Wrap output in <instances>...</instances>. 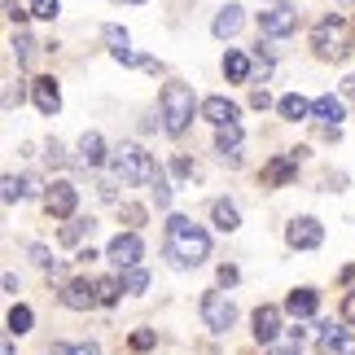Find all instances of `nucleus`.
I'll use <instances>...</instances> for the list:
<instances>
[{
  "mask_svg": "<svg viewBox=\"0 0 355 355\" xmlns=\"http://www.w3.org/2000/svg\"><path fill=\"white\" fill-rule=\"evenodd\" d=\"M211 254V237L189 220V215H171L167 220V259L175 268H198Z\"/></svg>",
  "mask_w": 355,
  "mask_h": 355,
  "instance_id": "nucleus-1",
  "label": "nucleus"
},
{
  "mask_svg": "<svg viewBox=\"0 0 355 355\" xmlns=\"http://www.w3.org/2000/svg\"><path fill=\"white\" fill-rule=\"evenodd\" d=\"M110 162H114V175L119 180H128V184H154L158 175H162V167L154 162V154H145L141 145H119L114 154H110Z\"/></svg>",
  "mask_w": 355,
  "mask_h": 355,
  "instance_id": "nucleus-2",
  "label": "nucleus"
},
{
  "mask_svg": "<svg viewBox=\"0 0 355 355\" xmlns=\"http://www.w3.org/2000/svg\"><path fill=\"white\" fill-rule=\"evenodd\" d=\"M193 110H202V105H198L189 84H167L162 88V128L171 136H180L189 123H193Z\"/></svg>",
  "mask_w": 355,
  "mask_h": 355,
  "instance_id": "nucleus-3",
  "label": "nucleus"
},
{
  "mask_svg": "<svg viewBox=\"0 0 355 355\" xmlns=\"http://www.w3.org/2000/svg\"><path fill=\"white\" fill-rule=\"evenodd\" d=\"M311 49H316V58L324 62H343L347 53H351V31H347V22L338 18H320L316 26H311Z\"/></svg>",
  "mask_w": 355,
  "mask_h": 355,
  "instance_id": "nucleus-4",
  "label": "nucleus"
},
{
  "mask_svg": "<svg viewBox=\"0 0 355 355\" xmlns=\"http://www.w3.org/2000/svg\"><path fill=\"white\" fill-rule=\"evenodd\" d=\"M202 320H207V329L215 334H228L237 324V307H233V298L220 294V290H211V294H202Z\"/></svg>",
  "mask_w": 355,
  "mask_h": 355,
  "instance_id": "nucleus-5",
  "label": "nucleus"
},
{
  "mask_svg": "<svg viewBox=\"0 0 355 355\" xmlns=\"http://www.w3.org/2000/svg\"><path fill=\"white\" fill-rule=\"evenodd\" d=\"M259 31H263L268 40H285V35H294L298 31V13L290 5H263V13H259Z\"/></svg>",
  "mask_w": 355,
  "mask_h": 355,
  "instance_id": "nucleus-6",
  "label": "nucleus"
},
{
  "mask_svg": "<svg viewBox=\"0 0 355 355\" xmlns=\"http://www.w3.org/2000/svg\"><path fill=\"white\" fill-rule=\"evenodd\" d=\"M141 254H145V245L136 233H119L110 245H105V259L119 268V272H128V268H141Z\"/></svg>",
  "mask_w": 355,
  "mask_h": 355,
  "instance_id": "nucleus-7",
  "label": "nucleus"
},
{
  "mask_svg": "<svg viewBox=\"0 0 355 355\" xmlns=\"http://www.w3.org/2000/svg\"><path fill=\"white\" fill-rule=\"evenodd\" d=\"M298 162H303V149H294V154H277L272 162H263V189H281V184H290L294 175H298Z\"/></svg>",
  "mask_w": 355,
  "mask_h": 355,
  "instance_id": "nucleus-8",
  "label": "nucleus"
},
{
  "mask_svg": "<svg viewBox=\"0 0 355 355\" xmlns=\"http://www.w3.org/2000/svg\"><path fill=\"white\" fill-rule=\"evenodd\" d=\"M285 241H290L294 250H316L324 241V228H320V220H311V215H298V220H290V228H285Z\"/></svg>",
  "mask_w": 355,
  "mask_h": 355,
  "instance_id": "nucleus-9",
  "label": "nucleus"
},
{
  "mask_svg": "<svg viewBox=\"0 0 355 355\" xmlns=\"http://www.w3.org/2000/svg\"><path fill=\"white\" fill-rule=\"evenodd\" d=\"M75 202H79L75 184L58 180V184H49V193H44V211L53 215V220H71V215H75Z\"/></svg>",
  "mask_w": 355,
  "mask_h": 355,
  "instance_id": "nucleus-10",
  "label": "nucleus"
},
{
  "mask_svg": "<svg viewBox=\"0 0 355 355\" xmlns=\"http://www.w3.org/2000/svg\"><path fill=\"white\" fill-rule=\"evenodd\" d=\"M31 101H35V110L40 114H58L62 110V88H58V79L53 75H40V79H31Z\"/></svg>",
  "mask_w": 355,
  "mask_h": 355,
  "instance_id": "nucleus-11",
  "label": "nucleus"
},
{
  "mask_svg": "<svg viewBox=\"0 0 355 355\" xmlns=\"http://www.w3.org/2000/svg\"><path fill=\"white\" fill-rule=\"evenodd\" d=\"M62 303L71 307V311H88L92 303H97V281H88V277L66 281V285H62Z\"/></svg>",
  "mask_w": 355,
  "mask_h": 355,
  "instance_id": "nucleus-12",
  "label": "nucleus"
},
{
  "mask_svg": "<svg viewBox=\"0 0 355 355\" xmlns=\"http://www.w3.org/2000/svg\"><path fill=\"white\" fill-rule=\"evenodd\" d=\"M250 324H254V343H277V334H281V307H272V303H263L250 316Z\"/></svg>",
  "mask_w": 355,
  "mask_h": 355,
  "instance_id": "nucleus-13",
  "label": "nucleus"
},
{
  "mask_svg": "<svg viewBox=\"0 0 355 355\" xmlns=\"http://www.w3.org/2000/svg\"><path fill=\"white\" fill-rule=\"evenodd\" d=\"M101 40H105V49H110V58H114V62H123V66H141V58L132 53V35L123 31V26H105Z\"/></svg>",
  "mask_w": 355,
  "mask_h": 355,
  "instance_id": "nucleus-14",
  "label": "nucleus"
},
{
  "mask_svg": "<svg viewBox=\"0 0 355 355\" xmlns=\"http://www.w3.org/2000/svg\"><path fill=\"white\" fill-rule=\"evenodd\" d=\"M311 119H316L324 132H338V123L347 119V110H343V101H338L334 92H324L320 101H311Z\"/></svg>",
  "mask_w": 355,
  "mask_h": 355,
  "instance_id": "nucleus-15",
  "label": "nucleus"
},
{
  "mask_svg": "<svg viewBox=\"0 0 355 355\" xmlns=\"http://www.w3.org/2000/svg\"><path fill=\"white\" fill-rule=\"evenodd\" d=\"M316 307H320V294L311 290V285H303V290H290V298H285V311L303 324L307 316H316Z\"/></svg>",
  "mask_w": 355,
  "mask_h": 355,
  "instance_id": "nucleus-16",
  "label": "nucleus"
},
{
  "mask_svg": "<svg viewBox=\"0 0 355 355\" xmlns=\"http://www.w3.org/2000/svg\"><path fill=\"white\" fill-rule=\"evenodd\" d=\"M105 158H110V154H105V141H101V132H84V136H79V167H101V162Z\"/></svg>",
  "mask_w": 355,
  "mask_h": 355,
  "instance_id": "nucleus-17",
  "label": "nucleus"
},
{
  "mask_svg": "<svg viewBox=\"0 0 355 355\" xmlns=\"http://www.w3.org/2000/svg\"><path fill=\"white\" fill-rule=\"evenodd\" d=\"M241 22H245V9L241 5H224L220 13H215V22H211V31L220 35V40H233L241 31Z\"/></svg>",
  "mask_w": 355,
  "mask_h": 355,
  "instance_id": "nucleus-18",
  "label": "nucleus"
},
{
  "mask_svg": "<svg viewBox=\"0 0 355 355\" xmlns=\"http://www.w3.org/2000/svg\"><path fill=\"white\" fill-rule=\"evenodd\" d=\"M202 119L215 123V128H228V123H237V105L228 97H207L202 101Z\"/></svg>",
  "mask_w": 355,
  "mask_h": 355,
  "instance_id": "nucleus-19",
  "label": "nucleus"
},
{
  "mask_svg": "<svg viewBox=\"0 0 355 355\" xmlns=\"http://www.w3.org/2000/svg\"><path fill=\"white\" fill-rule=\"evenodd\" d=\"M250 71H254V66H250V58H245L241 49H228V53H224V75L233 79V84H245V79H250Z\"/></svg>",
  "mask_w": 355,
  "mask_h": 355,
  "instance_id": "nucleus-20",
  "label": "nucleus"
},
{
  "mask_svg": "<svg viewBox=\"0 0 355 355\" xmlns=\"http://www.w3.org/2000/svg\"><path fill=\"white\" fill-rule=\"evenodd\" d=\"M211 220H215L220 233H237V228H241V215H237L233 202H215V207H211Z\"/></svg>",
  "mask_w": 355,
  "mask_h": 355,
  "instance_id": "nucleus-21",
  "label": "nucleus"
},
{
  "mask_svg": "<svg viewBox=\"0 0 355 355\" xmlns=\"http://www.w3.org/2000/svg\"><path fill=\"white\" fill-rule=\"evenodd\" d=\"M277 110H281V119L298 123V119H311V101H303L298 92H290V97H281V101H277Z\"/></svg>",
  "mask_w": 355,
  "mask_h": 355,
  "instance_id": "nucleus-22",
  "label": "nucleus"
},
{
  "mask_svg": "<svg viewBox=\"0 0 355 355\" xmlns=\"http://www.w3.org/2000/svg\"><path fill=\"white\" fill-rule=\"evenodd\" d=\"M316 343H320L324 355H334V351H343V347H347V329L329 320V324H320V338H316Z\"/></svg>",
  "mask_w": 355,
  "mask_h": 355,
  "instance_id": "nucleus-23",
  "label": "nucleus"
},
{
  "mask_svg": "<svg viewBox=\"0 0 355 355\" xmlns=\"http://www.w3.org/2000/svg\"><path fill=\"white\" fill-rule=\"evenodd\" d=\"M237 145H241V123H228V128H215V149H220V158H224V154H233Z\"/></svg>",
  "mask_w": 355,
  "mask_h": 355,
  "instance_id": "nucleus-24",
  "label": "nucleus"
},
{
  "mask_svg": "<svg viewBox=\"0 0 355 355\" xmlns=\"http://www.w3.org/2000/svg\"><path fill=\"white\" fill-rule=\"evenodd\" d=\"M13 58H18V66H31L35 62V40L31 35H26V31H18V35H13Z\"/></svg>",
  "mask_w": 355,
  "mask_h": 355,
  "instance_id": "nucleus-25",
  "label": "nucleus"
},
{
  "mask_svg": "<svg viewBox=\"0 0 355 355\" xmlns=\"http://www.w3.org/2000/svg\"><path fill=\"white\" fill-rule=\"evenodd\" d=\"M119 285H123V294H145L149 272H145V268H128V272L119 277Z\"/></svg>",
  "mask_w": 355,
  "mask_h": 355,
  "instance_id": "nucleus-26",
  "label": "nucleus"
},
{
  "mask_svg": "<svg viewBox=\"0 0 355 355\" xmlns=\"http://www.w3.org/2000/svg\"><path fill=\"white\" fill-rule=\"evenodd\" d=\"M119 294H123V285H119V281H110V277H101V281H97V303H101V307H114V303H119Z\"/></svg>",
  "mask_w": 355,
  "mask_h": 355,
  "instance_id": "nucleus-27",
  "label": "nucleus"
},
{
  "mask_svg": "<svg viewBox=\"0 0 355 355\" xmlns=\"http://www.w3.org/2000/svg\"><path fill=\"white\" fill-rule=\"evenodd\" d=\"M84 233H92V220H71V224H66L62 233H58V241H62V245H75Z\"/></svg>",
  "mask_w": 355,
  "mask_h": 355,
  "instance_id": "nucleus-28",
  "label": "nucleus"
},
{
  "mask_svg": "<svg viewBox=\"0 0 355 355\" xmlns=\"http://www.w3.org/2000/svg\"><path fill=\"white\" fill-rule=\"evenodd\" d=\"M31 320H35L31 307H22V303L9 307V334H26V329H31Z\"/></svg>",
  "mask_w": 355,
  "mask_h": 355,
  "instance_id": "nucleus-29",
  "label": "nucleus"
},
{
  "mask_svg": "<svg viewBox=\"0 0 355 355\" xmlns=\"http://www.w3.org/2000/svg\"><path fill=\"white\" fill-rule=\"evenodd\" d=\"M26 254H31V259H35V263H40V268H44V272H58V268H62V263H58V259H53V254H49V245H40V241H31V245H26Z\"/></svg>",
  "mask_w": 355,
  "mask_h": 355,
  "instance_id": "nucleus-30",
  "label": "nucleus"
},
{
  "mask_svg": "<svg viewBox=\"0 0 355 355\" xmlns=\"http://www.w3.org/2000/svg\"><path fill=\"white\" fill-rule=\"evenodd\" d=\"M62 13V0H31V18H44V22H53Z\"/></svg>",
  "mask_w": 355,
  "mask_h": 355,
  "instance_id": "nucleus-31",
  "label": "nucleus"
},
{
  "mask_svg": "<svg viewBox=\"0 0 355 355\" xmlns=\"http://www.w3.org/2000/svg\"><path fill=\"white\" fill-rule=\"evenodd\" d=\"M0 189H5V193H0V198H5V207H13L18 198H26V189H22L18 175H5V180H0Z\"/></svg>",
  "mask_w": 355,
  "mask_h": 355,
  "instance_id": "nucleus-32",
  "label": "nucleus"
},
{
  "mask_svg": "<svg viewBox=\"0 0 355 355\" xmlns=\"http://www.w3.org/2000/svg\"><path fill=\"white\" fill-rule=\"evenodd\" d=\"M119 215L128 220V228H141V224H145V207H136V202H123Z\"/></svg>",
  "mask_w": 355,
  "mask_h": 355,
  "instance_id": "nucleus-33",
  "label": "nucleus"
},
{
  "mask_svg": "<svg viewBox=\"0 0 355 355\" xmlns=\"http://www.w3.org/2000/svg\"><path fill=\"white\" fill-rule=\"evenodd\" d=\"M149 189H154V198H158V207H167V202H171V184H167V171H162V175H158V180H154V184H149Z\"/></svg>",
  "mask_w": 355,
  "mask_h": 355,
  "instance_id": "nucleus-34",
  "label": "nucleus"
},
{
  "mask_svg": "<svg viewBox=\"0 0 355 355\" xmlns=\"http://www.w3.org/2000/svg\"><path fill=\"white\" fill-rule=\"evenodd\" d=\"M154 343H158L154 329H136V334H132V351H149Z\"/></svg>",
  "mask_w": 355,
  "mask_h": 355,
  "instance_id": "nucleus-35",
  "label": "nucleus"
},
{
  "mask_svg": "<svg viewBox=\"0 0 355 355\" xmlns=\"http://www.w3.org/2000/svg\"><path fill=\"white\" fill-rule=\"evenodd\" d=\"M171 175H180V180H189V175H193V162H189L184 154H180V158H171Z\"/></svg>",
  "mask_w": 355,
  "mask_h": 355,
  "instance_id": "nucleus-36",
  "label": "nucleus"
},
{
  "mask_svg": "<svg viewBox=\"0 0 355 355\" xmlns=\"http://www.w3.org/2000/svg\"><path fill=\"white\" fill-rule=\"evenodd\" d=\"M250 105H254V110H268V105H272L268 88H254V92H250Z\"/></svg>",
  "mask_w": 355,
  "mask_h": 355,
  "instance_id": "nucleus-37",
  "label": "nucleus"
},
{
  "mask_svg": "<svg viewBox=\"0 0 355 355\" xmlns=\"http://www.w3.org/2000/svg\"><path fill=\"white\" fill-rule=\"evenodd\" d=\"M343 320L355 324V290H347V298H343Z\"/></svg>",
  "mask_w": 355,
  "mask_h": 355,
  "instance_id": "nucleus-38",
  "label": "nucleus"
},
{
  "mask_svg": "<svg viewBox=\"0 0 355 355\" xmlns=\"http://www.w3.org/2000/svg\"><path fill=\"white\" fill-rule=\"evenodd\" d=\"M66 355H101V347H92V343H75V347H66Z\"/></svg>",
  "mask_w": 355,
  "mask_h": 355,
  "instance_id": "nucleus-39",
  "label": "nucleus"
},
{
  "mask_svg": "<svg viewBox=\"0 0 355 355\" xmlns=\"http://www.w3.org/2000/svg\"><path fill=\"white\" fill-rule=\"evenodd\" d=\"M49 162H53V167H58V162H66V149L58 145V141H49V154H44Z\"/></svg>",
  "mask_w": 355,
  "mask_h": 355,
  "instance_id": "nucleus-40",
  "label": "nucleus"
},
{
  "mask_svg": "<svg viewBox=\"0 0 355 355\" xmlns=\"http://www.w3.org/2000/svg\"><path fill=\"white\" fill-rule=\"evenodd\" d=\"M220 285H224V290H228V285H237V268H233V263L220 268Z\"/></svg>",
  "mask_w": 355,
  "mask_h": 355,
  "instance_id": "nucleus-41",
  "label": "nucleus"
},
{
  "mask_svg": "<svg viewBox=\"0 0 355 355\" xmlns=\"http://www.w3.org/2000/svg\"><path fill=\"white\" fill-rule=\"evenodd\" d=\"M5 18H9V22H22V18H26V13L18 9V0H5Z\"/></svg>",
  "mask_w": 355,
  "mask_h": 355,
  "instance_id": "nucleus-42",
  "label": "nucleus"
},
{
  "mask_svg": "<svg viewBox=\"0 0 355 355\" xmlns=\"http://www.w3.org/2000/svg\"><path fill=\"white\" fill-rule=\"evenodd\" d=\"M343 92H347V97H355V75H347V79H343Z\"/></svg>",
  "mask_w": 355,
  "mask_h": 355,
  "instance_id": "nucleus-43",
  "label": "nucleus"
},
{
  "mask_svg": "<svg viewBox=\"0 0 355 355\" xmlns=\"http://www.w3.org/2000/svg\"><path fill=\"white\" fill-rule=\"evenodd\" d=\"M119 5H145V0H119Z\"/></svg>",
  "mask_w": 355,
  "mask_h": 355,
  "instance_id": "nucleus-44",
  "label": "nucleus"
},
{
  "mask_svg": "<svg viewBox=\"0 0 355 355\" xmlns=\"http://www.w3.org/2000/svg\"><path fill=\"white\" fill-rule=\"evenodd\" d=\"M272 355H298V351H272Z\"/></svg>",
  "mask_w": 355,
  "mask_h": 355,
  "instance_id": "nucleus-45",
  "label": "nucleus"
},
{
  "mask_svg": "<svg viewBox=\"0 0 355 355\" xmlns=\"http://www.w3.org/2000/svg\"><path fill=\"white\" fill-rule=\"evenodd\" d=\"M0 355H13V347H9V343H5V351H0Z\"/></svg>",
  "mask_w": 355,
  "mask_h": 355,
  "instance_id": "nucleus-46",
  "label": "nucleus"
},
{
  "mask_svg": "<svg viewBox=\"0 0 355 355\" xmlns=\"http://www.w3.org/2000/svg\"><path fill=\"white\" fill-rule=\"evenodd\" d=\"M338 5H355V0H338Z\"/></svg>",
  "mask_w": 355,
  "mask_h": 355,
  "instance_id": "nucleus-47",
  "label": "nucleus"
},
{
  "mask_svg": "<svg viewBox=\"0 0 355 355\" xmlns=\"http://www.w3.org/2000/svg\"><path fill=\"white\" fill-rule=\"evenodd\" d=\"M347 355H355V351H347Z\"/></svg>",
  "mask_w": 355,
  "mask_h": 355,
  "instance_id": "nucleus-48",
  "label": "nucleus"
}]
</instances>
